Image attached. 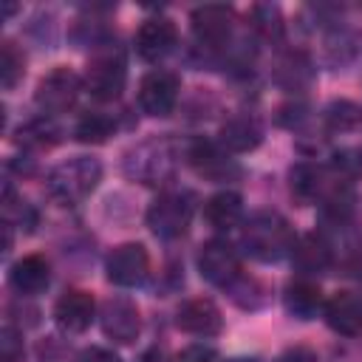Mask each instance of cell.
<instances>
[{"label": "cell", "mask_w": 362, "mask_h": 362, "mask_svg": "<svg viewBox=\"0 0 362 362\" xmlns=\"http://www.w3.org/2000/svg\"><path fill=\"white\" fill-rule=\"evenodd\" d=\"M76 96H79V76L71 68H54L40 79L34 102L45 113H65L74 107Z\"/></svg>", "instance_id": "52a82bcc"}, {"label": "cell", "mask_w": 362, "mask_h": 362, "mask_svg": "<svg viewBox=\"0 0 362 362\" xmlns=\"http://www.w3.org/2000/svg\"><path fill=\"white\" fill-rule=\"evenodd\" d=\"M76 362H122V359H119V354H113L110 348L93 345V348H85V351L76 356Z\"/></svg>", "instance_id": "83f0119b"}, {"label": "cell", "mask_w": 362, "mask_h": 362, "mask_svg": "<svg viewBox=\"0 0 362 362\" xmlns=\"http://www.w3.org/2000/svg\"><path fill=\"white\" fill-rule=\"evenodd\" d=\"M325 322L345 337L362 334V294L356 291H337L325 303Z\"/></svg>", "instance_id": "9a60e30c"}, {"label": "cell", "mask_w": 362, "mask_h": 362, "mask_svg": "<svg viewBox=\"0 0 362 362\" xmlns=\"http://www.w3.org/2000/svg\"><path fill=\"white\" fill-rule=\"evenodd\" d=\"M102 331L119 345H130L141 331L139 308L127 297H110L102 305Z\"/></svg>", "instance_id": "8fae6325"}, {"label": "cell", "mask_w": 362, "mask_h": 362, "mask_svg": "<svg viewBox=\"0 0 362 362\" xmlns=\"http://www.w3.org/2000/svg\"><path fill=\"white\" fill-rule=\"evenodd\" d=\"M93 311H96V303L88 291H79V288H71L65 291L57 305H54V320L62 331L68 334H79L85 331L90 322H93Z\"/></svg>", "instance_id": "4fadbf2b"}, {"label": "cell", "mask_w": 362, "mask_h": 362, "mask_svg": "<svg viewBox=\"0 0 362 362\" xmlns=\"http://www.w3.org/2000/svg\"><path fill=\"white\" fill-rule=\"evenodd\" d=\"M178 362H215V354H212L209 348L195 345V348H187V351L178 356Z\"/></svg>", "instance_id": "f546056e"}, {"label": "cell", "mask_w": 362, "mask_h": 362, "mask_svg": "<svg viewBox=\"0 0 362 362\" xmlns=\"http://www.w3.org/2000/svg\"><path fill=\"white\" fill-rule=\"evenodd\" d=\"M102 178V167L90 156H76L57 164L48 173V192L62 204H79L85 195L96 189Z\"/></svg>", "instance_id": "7a4b0ae2"}, {"label": "cell", "mask_w": 362, "mask_h": 362, "mask_svg": "<svg viewBox=\"0 0 362 362\" xmlns=\"http://www.w3.org/2000/svg\"><path fill=\"white\" fill-rule=\"evenodd\" d=\"M20 139V144L23 147H48L54 139L51 136H57V130L51 127V124H45V122H31V124H25V127H20V133H17Z\"/></svg>", "instance_id": "484cf974"}, {"label": "cell", "mask_w": 362, "mask_h": 362, "mask_svg": "<svg viewBox=\"0 0 362 362\" xmlns=\"http://www.w3.org/2000/svg\"><path fill=\"white\" fill-rule=\"evenodd\" d=\"M252 25H255L266 40H277V37L283 34L280 8H277V6H255V8H252Z\"/></svg>", "instance_id": "d4e9b609"}, {"label": "cell", "mask_w": 362, "mask_h": 362, "mask_svg": "<svg viewBox=\"0 0 362 362\" xmlns=\"http://www.w3.org/2000/svg\"><path fill=\"white\" fill-rule=\"evenodd\" d=\"M204 218L215 229H232V226H238L243 221V201H240V195L238 192H229V189L212 195L206 201V206H204Z\"/></svg>", "instance_id": "ffe728a7"}, {"label": "cell", "mask_w": 362, "mask_h": 362, "mask_svg": "<svg viewBox=\"0 0 362 362\" xmlns=\"http://www.w3.org/2000/svg\"><path fill=\"white\" fill-rule=\"evenodd\" d=\"M105 269H107L110 283H116V286H124V288L141 286L150 272L147 249L141 243H122L107 255Z\"/></svg>", "instance_id": "9c48e42d"}, {"label": "cell", "mask_w": 362, "mask_h": 362, "mask_svg": "<svg viewBox=\"0 0 362 362\" xmlns=\"http://www.w3.org/2000/svg\"><path fill=\"white\" fill-rule=\"evenodd\" d=\"M192 34L201 45L206 48H221L229 42V34H232V23H235V11L229 6H218V3H209V6H198L192 11Z\"/></svg>", "instance_id": "30bf717a"}, {"label": "cell", "mask_w": 362, "mask_h": 362, "mask_svg": "<svg viewBox=\"0 0 362 362\" xmlns=\"http://www.w3.org/2000/svg\"><path fill=\"white\" fill-rule=\"evenodd\" d=\"M175 167V153L167 139H150L133 147L124 158V173L141 184H161Z\"/></svg>", "instance_id": "5b68a950"}, {"label": "cell", "mask_w": 362, "mask_h": 362, "mask_svg": "<svg viewBox=\"0 0 362 362\" xmlns=\"http://www.w3.org/2000/svg\"><path fill=\"white\" fill-rule=\"evenodd\" d=\"M280 362H317V354L305 345H294L280 356Z\"/></svg>", "instance_id": "f1b7e54d"}, {"label": "cell", "mask_w": 362, "mask_h": 362, "mask_svg": "<svg viewBox=\"0 0 362 362\" xmlns=\"http://www.w3.org/2000/svg\"><path fill=\"white\" fill-rule=\"evenodd\" d=\"M260 139H263V127H260V122H257L255 116H249V113L229 116V119L221 124V130H218V141H221V147L229 150V153H249V150H255V147L260 144Z\"/></svg>", "instance_id": "2e32d148"}, {"label": "cell", "mask_w": 362, "mask_h": 362, "mask_svg": "<svg viewBox=\"0 0 362 362\" xmlns=\"http://www.w3.org/2000/svg\"><path fill=\"white\" fill-rule=\"evenodd\" d=\"M362 122V107H356L354 102H345V99H339V102H331L328 107H325V124L331 127V130H351V127H356Z\"/></svg>", "instance_id": "cb8c5ba5"}, {"label": "cell", "mask_w": 362, "mask_h": 362, "mask_svg": "<svg viewBox=\"0 0 362 362\" xmlns=\"http://www.w3.org/2000/svg\"><path fill=\"white\" fill-rule=\"evenodd\" d=\"M124 82H127V68H124V57L119 48L107 45L90 57L88 71H85V88L93 99L99 102L119 99L124 90Z\"/></svg>", "instance_id": "3957f363"}, {"label": "cell", "mask_w": 362, "mask_h": 362, "mask_svg": "<svg viewBox=\"0 0 362 362\" xmlns=\"http://www.w3.org/2000/svg\"><path fill=\"white\" fill-rule=\"evenodd\" d=\"M23 65H25L23 51H20L14 42L6 40V42L0 45V82H3L6 90L17 85V79L23 76Z\"/></svg>", "instance_id": "603a6c76"}, {"label": "cell", "mask_w": 362, "mask_h": 362, "mask_svg": "<svg viewBox=\"0 0 362 362\" xmlns=\"http://www.w3.org/2000/svg\"><path fill=\"white\" fill-rule=\"evenodd\" d=\"M291 255L303 272H322L328 266V246L317 235H305L303 240H297Z\"/></svg>", "instance_id": "44dd1931"}, {"label": "cell", "mask_w": 362, "mask_h": 362, "mask_svg": "<svg viewBox=\"0 0 362 362\" xmlns=\"http://www.w3.org/2000/svg\"><path fill=\"white\" fill-rule=\"evenodd\" d=\"M198 272L204 280H209L212 286H223L232 288L240 280V255L238 249L223 240V238H212L201 246L198 255Z\"/></svg>", "instance_id": "8992f818"}, {"label": "cell", "mask_w": 362, "mask_h": 362, "mask_svg": "<svg viewBox=\"0 0 362 362\" xmlns=\"http://www.w3.org/2000/svg\"><path fill=\"white\" fill-rule=\"evenodd\" d=\"M187 158H189V164H192L201 175H206V178H212V181H223L226 175L238 173V167L229 164V158H226L215 144H209V141H204V139L192 141V147L187 150Z\"/></svg>", "instance_id": "d6986e66"}, {"label": "cell", "mask_w": 362, "mask_h": 362, "mask_svg": "<svg viewBox=\"0 0 362 362\" xmlns=\"http://www.w3.org/2000/svg\"><path fill=\"white\" fill-rule=\"evenodd\" d=\"M8 283L17 294L23 297H34L40 291L48 288L51 283V269H48V260L40 257V255H25L23 260H17L8 272Z\"/></svg>", "instance_id": "e0dca14e"}, {"label": "cell", "mask_w": 362, "mask_h": 362, "mask_svg": "<svg viewBox=\"0 0 362 362\" xmlns=\"http://www.w3.org/2000/svg\"><path fill=\"white\" fill-rule=\"evenodd\" d=\"M175 37L178 34H175L173 20H167V17H150V20L141 23V28L136 34V51H139L141 59L158 62V59H164L175 48Z\"/></svg>", "instance_id": "7c38bea8"}, {"label": "cell", "mask_w": 362, "mask_h": 362, "mask_svg": "<svg viewBox=\"0 0 362 362\" xmlns=\"http://www.w3.org/2000/svg\"><path fill=\"white\" fill-rule=\"evenodd\" d=\"M175 325L187 334H195V337H212L221 331L223 320H221V311L212 300L206 297H192L187 300L178 314H175Z\"/></svg>", "instance_id": "5bb4252c"}, {"label": "cell", "mask_w": 362, "mask_h": 362, "mask_svg": "<svg viewBox=\"0 0 362 362\" xmlns=\"http://www.w3.org/2000/svg\"><path fill=\"white\" fill-rule=\"evenodd\" d=\"M113 127H116V122H113L107 113L90 110V113H85V116L76 122L74 136H76L79 141H85V144H102V141H107V136L113 133Z\"/></svg>", "instance_id": "7402d4cb"}, {"label": "cell", "mask_w": 362, "mask_h": 362, "mask_svg": "<svg viewBox=\"0 0 362 362\" xmlns=\"http://www.w3.org/2000/svg\"><path fill=\"white\" fill-rule=\"evenodd\" d=\"M240 243L243 249L255 257V260H263V263H274L286 255H291L297 238L288 226V221L277 212H255L246 223H243V232H240Z\"/></svg>", "instance_id": "6da1fadb"}, {"label": "cell", "mask_w": 362, "mask_h": 362, "mask_svg": "<svg viewBox=\"0 0 362 362\" xmlns=\"http://www.w3.org/2000/svg\"><path fill=\"white\" fill-rule=\"evenodd\" d=\"M25 348H23V337L17 334L14 325H3L0 331V359L3 362H23Z\"/></svg>", "instance_id": "4316f807"}, {"label": "cell", "mask_w": 362, "mask_h": 362, "mask_svg": "<svg viewBox=\"0 0 362 362\" xmlns=\"http://www.w3.org/2000/svg\"><path fill=\"white\" fill-rule=\"evenodd\" d=\"M283 303H286V311L297 320H311L320 308H322V291L314 280L308 277H297L286 286L283 291Z\"/></svg>", "instance_id": "ac0fdd59"}, {"label": "cell", "mask_w": 362, "mask_h": 362, "mask_svg": "<svg viewBox=\"0 0 362 362\" xmlns=\"http://www.w3.org/2000/svg\"><path fill=\"white\" fill-rule=\"evenodd\" d=\"M178 90H181L178 76L173 71L156 68L139 85V105L150 116H167L178 102Z\"/></svg>", "instance_id": "ba28073f"}, {"label": "cell", "mask_w": 362, "mask_h": 362, "mask_svg": "<svg viewBox=\"0 0 362 362\" xmlns=\"http://www.w3.org/2000/svg\"><path fill=\"white\" fill-rule=\"evenodd\" d=\"M195 212V198L192 192L184 189H170L161 192L150 209H147V226L158 235V238H178L187 232L189 221Z\"/></svg>", "instance_id": "277c9868"}]
</instances>
